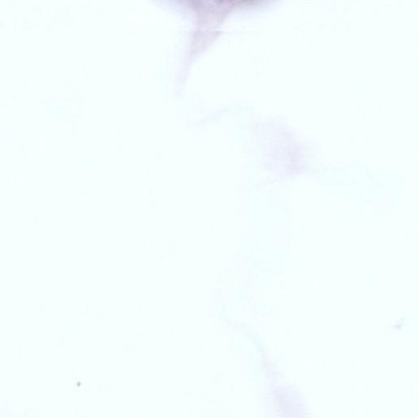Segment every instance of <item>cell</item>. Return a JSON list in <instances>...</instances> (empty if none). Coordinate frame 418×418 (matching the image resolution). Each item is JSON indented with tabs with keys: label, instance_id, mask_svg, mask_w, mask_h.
Returning <instances> with one entry per match:
<instances>
[]
</instances>
